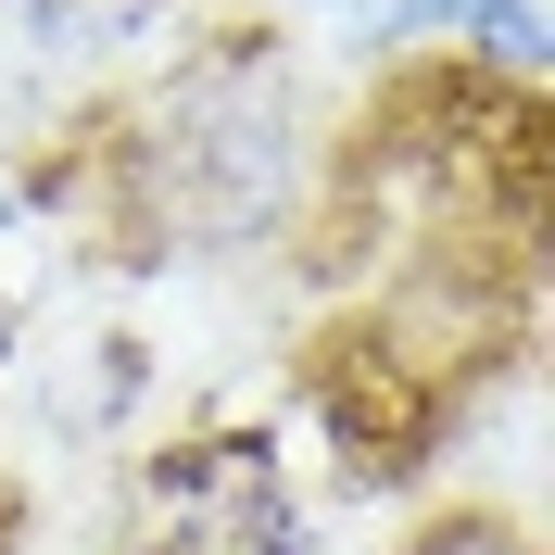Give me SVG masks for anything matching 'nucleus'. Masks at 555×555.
I'll return each instance as SVG.
<instances>
[{
	"mask_svg": "<svg viewBox=\"0 0 555 555\" xmlns=\"http://www.w3.org/2000/svg\"><path fill=\"white\" fill-rule=\"evenodd\" d=\"M13 215H26V165H13V152H0V228H13Z\"/></svg>",
	"mask_w": 555,
	"mask_h": 555,
	"instance_id": "5",
	"label": "nucleus"
},
{
	"mask_svg": "<svg viewBox=\"0 0 555 555\" xmlns=\"http://www.w3.org/2000/svg\"><path fill=\"white\" fill-rule=\"evenodd\" d=\"M467 76H492V89H543V0H480V13H467Z\"/></svg>",
	"mask_w": 555,
	"mask_h": 555,
	"instance_id": "2",
	"label": "nucleus"
},
{
	"mask_svg": "<svg viewBox=\"0 0 555 555\" xmlns=\"http://www.w3.org/2000/svg\"><path fill=\"white\" fill-rule=\"evenodd\" d=\"M391 555H543V530H530V505H429V518L404 530Z\"/></svg>",
	"mask_w": 555,
	"mask_h": 555,
	"instance_id": "3",
	"label": "nucleus"
},
{
	"mask_svg": "<svg viewBox=\"0 0 555 555\" xmlns=\"http://www.w3.org/2000/svg\"><path fill=\"white\" fill-rule=\"evenodd\" d=\"M89 165H102L127 241H152V253H266L315 215L328 139H315L291 38L241 26V38H190V64L152 76Z\"/></svg>",
	"mask_w": 555,
	"mask_h": 555,
	"instance_id": "1",
	"label": "nucleus"
},
{
	"mask_svg": "<svg viewBox=\"0 0 555 555\" xmlns=\"http://www.w3.org/2000/svg\"><path fill=\"white\" fill-rule=\"evenodd\" d=\"M266 13H353V0H266Z\"/></svg>",
	"mask_w": 555,
	"mask_h": 555,
	"instance_id": "6",
	"label": "nucleus"
},
{
	"mask_svg": "<svg viewBox=\"0 0 555 555\" xmlns=\"http://www.w3.org/2000/svg\"><path fill=\"white\" fill-rule=\"evenodd\" d=\"M467 13H480V0H353L341 51H353V64H391V51H416V38H454Z\"/></svg>",
	"mask_w": 555,
	"mask_h": 555,
	"instance_id": "4",
	"label": "nucleus"
}]
</instances>
